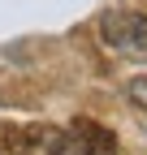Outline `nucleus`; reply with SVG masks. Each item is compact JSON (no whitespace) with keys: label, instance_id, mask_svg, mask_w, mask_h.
I'll return each mask as SVG.
<instances>
[{"label":"nucleus","instance_id":"1","mask_svg":"<svg viewBox=\"0 0 147 155\" xmlns=\"http://www.w3.org/2000/svg\"><path fill=\"white\" fill-rule=\"evenodd\" d=\"M100 35L125 56H147V13H108L100 22Z\"/></svg>","mask_w":147,"mask_h":155},{"label":"nucleus","instance_id":"2","mask_svg":"<svg viewBox=\"0 0 147 155\" xmlns=\"http://www.w3.org/2000/svg\"><path fill=\"white\" fill-rule=\"evenodd\" d=\"M130 95H134L138 104H147V78H134V82H130Z\"/></svg>","mask_w":147,"mask_h":155}]
</instances>
